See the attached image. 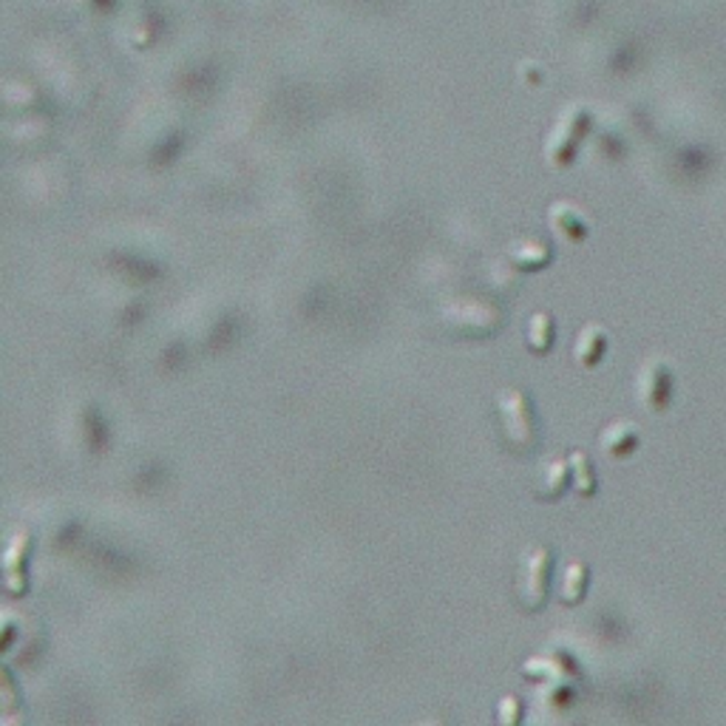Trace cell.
<instances>
[{
  "instance_id": "6",
  "label": "cell",
  "mask_w": 726,
  "mask_h": 726,
  "mask_svg": "<svg viewBox=\"0 0 726 726\" xmlns=\"http://www.w3.org/2000/svg\"><path fill=\"white\" fill-rule=\"evenodd\" d=\"M585 567L579 565V562H571V565L562 571V579H560V587H556V596H560L562 604H576L582 602V596H585Z\"/></svg>"
},
{
  "instance_id": "9",
  "label": "cell",
  "mask_w": 726,
  "mask_h": 726,
  "mask_svg": "<svg viewBox=\"0 0 726 726\" xmlns=\"http://www.w3.org/2000/svg\"><path fill=\"white\" fill-rule=\"evenodd\" d=\"M411 726H449V724H446V720H440V718H423V720H418V724H411Z\"/></svg>"
},
{
  "instance_id": "4",
  "label": "cell",
  "mask_w": 726,
  "mask_h": 726,
  "mask_svg": "<svg viewBox=\"0 0 726 726\" xmlns=\"http://www.w3.org/2000/svg\"><path fill=\"white\" fill-rule=\"evenodd\" d=\"M567 482H571V466L562 457H551V460H542L540 469L534 474V497L542 502L560 500L565 494Z\"/></svg>"
},
{
  "instance_id": "3",
  "label": "cell",
  "mask_w": 726,
  "mask_h": 726,
  "mask_svg": "<svg viewBox=\"0 0 726 726\" xmlns=\"http://www.w3.org/2000/svg\"><path fill=\"white\" fill-rule=\"evenodd\" d=\"M443 324L449 333L463 338H485L502 324V313L489 304H454L443 313Z\"/></svg>"
},
{
  "instance_id": "1",
  "label": "cell",
  "mask_w": 726,
  "mask_h": 726,
  "mask_svg": "<svg viewBox=\"0 0 726 726\" xmlns=\"http://www.w3.org/2000/svg\"><path fill=\"white\" fill-rule=\"evenodd\" d=\"M494 418L497 429H500L502 446H505L511 454H534L536 446H540V418H536L531 395L517 389V386H508V389L497 392Z\"/></svg>"
},
{
  "instance_id": "2",
  "label": "cell",
  "mask_w": 726,
  "mask_h": 726,
  "mask_svg": "<svg viewBox=\"0 0 726 726\" xmlns=\"http://www.w3.org/2000/svg\"><path fill=\"white\" fill-rule=\"evenodd\" d=\"M553 551L548 545H528L520 553L514 571V602L520 611L536 613L545 607L551 593Z\"/></svg>"
},
{
  "instance_id": "5",
  "label": "cell",
  "mask_w": 726,
  "mask_h": 726,
  "mask_svg": "<svg viewBox=\"0 0 726 726\" xmlns=\"http://www.w3.org/2000/svg\"><path fill=\"white\" fill-rule=\"evenodd\" d=\"M525 344L531 352H548L553 344V318L548 313H536V316L528 318L525 327Z\"/></svg>"
},
{
  "instance_id": "7",
  "label": "cell",
  "mask_w": 726,
  "mask_h": 726,
  "mask_svg": "<svg viewBox=\"0 0 726 726\" xmlns=\"http://www.w3.org/2000/svg\"><path fill=\"white\" fill-rule=\"evenodd\" d=\"M522 718H525V707L517 695H502L494 707V720L497 726H522Z\"/></svg>"
},
{
  "instance_id": "8",
  "label": "cell",
  "mask_w": 726,
  "mask_h": 726,
  "mask_svg": "<svg viewBox=\"0 0 726 726\" xmlns=\"http://www.w3.org/2000/svg\"><path fill=\"white\" fill-rule=\"evenodd\" d=\"M571 474L573 485H576L579 494H591L593 491V469H587V460L582 454H576L571 460Z\"/></svg>"
}]
</instances>
